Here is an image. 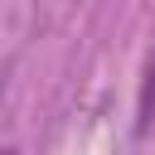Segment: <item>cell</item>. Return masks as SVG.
I'll return each mask as SVG.
<instances>
[{
  "label": "cell",
  "mask_w": 155,
  "mask_h": 155,
  "mask_svg": "<svg viewBox=\"0 0 155 155\" xmlns=\"http://www.w3.org/2000/svg\"><path fill=\"white\" fill-rule=\"evenodd\" d=\"M150 116H155V58L145 63V82H140V116H136V126L145 131Z\"/></svg>",
  "instance_id": "6da1fadb"
},
{
  "label": "cell",
  "mask_w": 155,
  "mask_h": 155,
  "mask_svg": "<svg viewBox=\"0 0 155 155\" xmlns=\"http://www.w3.org/2000/svg\"><path fill=\"white\" fill-rule=\"evenodd\" d=\"M0 155H19V150H0Z\"/></svg>",
  "instance_id": "7a4b0ae2"
}]
</instances>
